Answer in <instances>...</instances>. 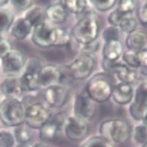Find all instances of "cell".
Wrapping results in <instances>:
<instances>
[{"instance_id":"7402d4cb","label":"cell","mask_w":147,"mask_h":147,"mask_svg":"<svg viewBox=\"0 0 147 147\" xmlns=\"http://www.w3.org/2000/svg\"><path fill=\"white\" fill-rule=\"evenodd\" d=\"M19 79L24 92H32L41 88L39 74L35 72L24 71Z\"/></svg>"},{"instance_id":"484cf974","label":"cell","mask_w":147,"mask_h":147,"mask_svg":"<svg viewBox=\"0 0 147 147\" xmlns=\"http://www.w3.org/2000/svg\"><path fill=\"white\" fill-rule=\"evenodd\" d=\"M60 3L64 7L68 13L79 16L86 11L88 2L85 0H63Z\"/></svg>"},{"instance_id":"5bb4252c","label":"cell","mask_w":147,"mask_h":147,"mask_svg":"<svg viewBox=\"0 0 147 147\" xmlns=\"http://www.w3.org/2000/svg\"><path fill=\"white\" fill-rule=\"evenodd\" d=\"M39 82L41 88H47L61 83V71L53 64L43 65L39 72Z\"/></svg>"},{"instance_id":"ffe728a7","label":"cell","mask_w":147,"mask_h":147,"mask_svg":"<svg viewBox=\"0 0 147 147\" xmlns=\"http://www.w3.org/2000/svg\"><path fill=\"white\" fill-rule=\"evenodd\" d=\"M11 34L17 40H24L32 32L33 26L25 18H19L14 20L11 26Z\"/></svg>"},{"instance_id":"9a60e30c","label":"cell","mask_w":147,"mask_h":147,"mask_svg":"<svg viewBox=\"0 0 147 147\" xmlns=\"http://www.w3.org/2000/svg\"><path fill=\"white\" fill-rule=\"evenodd\" d=\"M134 90L132 85L127 83H117L113 88L111 97L119 105H126L132 101Z\"/></svg>"},{"instance_id":"30bf717a","label":"cell","mask_w":147,"mask_h":147,"mask_svg":"<svg viewBox=\"0 0 147 147\" xmlns=\"http://www.w3.org/2000/svg\"><path fill=\"white\" fill-rule=\"evenodd\" d=\"M96 111V103L88 96L84 90L75 95L74 102V115L86 121L90 120Z\"/></svg>"},{"instance_id":"44dd1931","label":"cell","mask_w":147,"mask_h":147,"mask_svg":"<svg viewBox=\"0 0 147 147\" xmlns=\"http://www.w3.org/2000/svg\"><path fill=\"white\" fill-rule=\"evenodd\" d=\"M61 129L62 127L50 118V120L39 130V138L43 142H53L57 139L58 132Z\"/></svg>"},{"instance_id":"4fadbf2b","label":"cell","mask_w":147,"mask_h":147,"mask_svg":"<svg viewBox=\"0 0 147 147\" xmlns=\"http://www.w3.org/2000/svg\"><path fill=\"white\" fill-rule=\"evenodd\" d=\"M53 28L50 24L45 22L33 28L31 32V41L36 46L42 48L52 47Z\"/></svg>"},{"instance_id":"ab89813d","label":"cell","mask_w":147,"mask_h":147,"mask_svg":"<svg viewBox=\"0 0 147 147\" xmlns=\"http://www.w3.org/2000/svg\"><path fill=\"white\" fill-rule=\"evenodd\" d=\"M13 50V45L8 39L5 38H0V59H2L5 55Z\"/></svg>"},{"instance_id":"4dcf8cb0","label":"cell","mask_w":147,"mask_h":147,"mask_svg":"<svg viewBox=\"0 0 147 147\" xmlns=\"http://www.w3.org/2000/svg\"><path fill=\"white\" fill-rule=\"evenodd\" d=\"M16 139L13 132L7 128H0V147H14Z\"/></svg>"},{"instance_id":"74e56055","label":"cell","mask_w":147,"mask_h":147,"mask_svg":"<svg viewBox=\"0 0 147 147\" xmlns=\"http://www.w3.org/2000/svg\"><path fill=\"white\" fill-rule=\"evenodd\" d=\"M9 2L18 11H27L34 5L33 1L30 0H12Z\"/></svg>"},{"instance_id":"7c38bea8","label":"cell","mask_w":147,"mask_h":147,"mask_svg":"<svg viewBox=\"0 0 147 147\" xmlns=\"http://www.w3.org/2000/svg\"><path fill=\"white\" fill-rule=\"evenodd\" d=\"M43 98L45 103L50 107L61 108L67 102L69 92L63 85H53L45 88Z\"/></svg>"},{"instance_id":"f35d334b","label":"cell","mask_w":147,"mask_h":147,"mask_svg":"<svg viewBox=\"0 0 147 147\" xmlns=\"http://www.w3.org/2000/svg\"><path fill=\"white\" fill-rule=\"evenodd\" d=\"M125 15L119 11L117 9H114V11L111 12L108 16V22L112 26L118 27L119 24H120L121 20L125 17Z\"/></svg>"},{"instance_id":"b9f144b4","label":"cell","mask_w":147,"mask_h":147,"mask_svg":"<svg viewBox=\"0 0 147 147\" xmlns=\"http://www.w3.org/2000/svg\"><path fill=\"white\" fill-rule=\"evenodd\" d=\"M32 147H52L50 146L47 145L45 143H37V144H35L34 145L32 146Z\"/></svg>"},{"instance_id":"60d3db41","label":"cell","mask_w":147,"mask_h":147,"mask_svg":"<svg viewBox=\"0 0 147 147\" xmlns=\"http://www.w3.org/2000/svg\"><path fill=\"white\" fill-rule=\"evenodd\" d=\"M146 2H144L141 4V6L137 9V18L139 20L141 25L146 26L147 23V8H146Z\"/></svg>"},{"instance_id":"277c9868","label":"cell","mask_w":147,"mask_h":147,"mask_svg":"<svg viewBox=\"0 0 147 147\" xmlns=\"http://www.w3.org/2000/svg\"><path fill=\"white\" fill-rule=\"evenodd\" d=\"M99 24L91 13L79 19L72 28L71 34L80 45H85L96 40L99 34Z\"/></svg>"},{"instance_id":"e0dca14e","label":"cell","mask_w":147,"mask_h":147,"mask_svg":"<svg viewBox=\"0 0 147 147\" xmlns=\"http://www.w3.org/2000/svg\"><path fill=\"white\" fill-rule=\"evenodd\" d=\"M46 20L53 24H63L67 20L69 13L61 3L53 4L45 9Z\"/></svg>"},{"instance_id":"7bdbcfd3","label":"cell","mask_w":147,"mask_h":147,"mask_svg":"<svg viewBox=\"0 0 147 147\" xmlns=\"http://www.w3.org/2000/svg\"><path fill=\"white\" fill-rule=\"evenodd\" d=\"M9 1L7 0H0V8H2V7L5 6L9 3Z\"/></svg>"},{"instance_id":"e575fe53","label":"cell","mask_w":147,"mask_h":147,"mask_svg":"<svg viewBox=\"0 0 147 147\" xmlns=\"http://www.w3.org/2000/svg\"><path fill=\"white\" fill-rule=\"evenodd\" d=\"M120 32V30L118 27L109 26L104 28L103 33H102V37L105 42L114 40V39H119Z\"/></svg>"},{"instance_id":"ba28073f","label":"cell","mask_w":147,"mask_h":147,"mask_svg":"<svg viewBox=\"0 0 147 147\" xmlns=\"http://www.w3.org/2000/svg\"><path fill=\"white\" fill-rule=\"evenodd\" d=\"M95 66L96 59L93 55L81 54L67 67L73 80H82L88 78L91 75Z\"/></svg>"},{"instance_id":"ac0fdd59","label":"cell","mask_w":147,"mask_h":147,"mask_svg":"<svg viewBox=\"0 0 147 147\" xmlns=\"http://www.w3.org/2000/svg\"><path fill=\"white\" fill-rule=\"evenodd\" d=\"M124 53V47L119 39H114L106 42L103 47V59L111 62H116Z\"/></svg>"},{"instance_id":"2e32d148","label":"cell","mask_w":147,"mask_h":147,"mask_svg":"<svg viewBox=\"0 0 147 147\" xmlns=\"http://www.w3.org/2000/svg\"><path fill=\"white\" fill-rule=\"evenodd\" d=\"M0 91L6 98H18L24 92L20 79L16 76H9L0 84Z\"/></svg>"},{"instance_id":"d6986e66","label":"cell","mask_w":147,"mask_h":147,"mask_svg":"<svg viewBox=\"0 0 147 147\" xmlns=\"http://www.w3.org/2000/svg\"><path fill=\"white\" fill-rule=\"evenodd\" d=\"M125 43L130 50L138 52L140 50H146L147 36L144 31L136 29L132 33L127 34Z\"/></svg>"},{"instance_id":"bcb514c9","label":"cell","mask_w":147,"mask_h":147,"mask_svg":"<svg viewBox=\"0 0 147 147\" xmlns=\"http://www.w3.org/2000/svg\"><path fill=\"white\" fill-rule=\"evenodd\" d=\"M1 102H2V100H1V99H0V104H1Z\"/></svg>"},{"instance_id":"836d02e7","label":"cell","mask_w":147,"mask_h":147,"mask_svg":"<svg viewBox=\"0 0 147 147\" xmlns=\"http://www.w3.org/2000/svg\"><path fill=\"white\" fill-rule=\"evenodd\" d=\"M90 3L94 6L97 10L100 12H107L112 9L117 4L116 0H96V1H90Z\"/></svg>"},{"instance_id":"1f68e13d","label":"cell","mask_w":147,"mask_h":147,"mask_svg":"<svg viewBox=\"0 0 147 147\" xmlns=\"http://www.w3.org/2000/svg\"><path fill=\"white\" fill-rule=\"evenodd\" d=\"M122 59L129 68L138 69L140 68V63L138 61L136 52L133 50H127L122 54Z\"/></svg>"},{"instance_id":"6da1fadb","label":"cell","mask_w":147,"mask_h":147,"mask_svg":"<svg viewBox=\"0 0 147 147\" xmlns=\"http://www.w3.org/2000/svg\"><path fill=\"white\" fill-rule=\"evenodd\" d=\"M132 127L123 119H110L105 120L99 126L100 136L112 144H123L131 137Z\"/></svg>"},{"instance_id":"3957f363","label":"cell","mask_w":147,"mask_h":147,"mask_svg":"<svg viewBox=\"0 0 147 147\" xmlns=\"http://www.w3.org/2000/svg\"><path fill=\"white\" fill-rule=\"evenodd\" d=\"M26 107L15 98H5L0 104V120L5 126L16 127L25 123Z\"/></svg>"},{"instance_id":"ee69618b","label":"cell","mask_w":147,"mask_h":147,"mask_svg":"<svg viewBox=\"0 0 147 147\" xmlns=\"http://www.w3.org/2000/svg\"><path fill=\"white\" fill-rule=\"evenodd\" d=\"M17 147H32V146H30L28 144H19Z\"/></svg>"},{"instance_id":"d6a6232c","label":"cell","mask_w":147,"mask_h":147,"mask_svg":"<svg viewBox=\"0 0 147 147\" xmlns=\"http://www.w3.org/2000/svg\"><path fill=\"white\" fill-rule=\"evenodd\" d=\"M42 66V62L39 58L32 57V58H28V60H26L24 70V71L35 72V73L39 74Z\"/></svg>"},{"instance_id":"83f0119b","label":"cell","mask_w":147,"mask_h":147,"mask_svg":"<svg viewBox=\"0 0 147 147\" xmlns=\"http://www.w3.org/2000/svg\"><path fill=\"white\" fill-rule=\"evenodd\" d=\"M14 20V15L9 9L0 8V34L11 28Z\"/></svg>"},{"instance_id":"9c48e42d","label":"cell","mask_w":147,"mask_h":147,"mask_svg":"<svg viewBox=\"0 0 147 147\" xmlns=\"http://www.w3.org/2000/svg\"><path fill=\"white\" fill-rule=\"evenodd\" d=\"M66 136L71 141H77L85 139L89 132L88 121L77 116L66 117L63 125Z\"/></svg>"},{"instance_id":"52a82bcc","label":"cell","mask_w":147,"mask_h":147,"mask_svg":"<svg viewBox=\"0 0 147 147\" xmlns=\"http://www.w3.org/2000/svg\"><path fill=\"white\" fill-rule=\"evenodd\" d=\"M102 66L103 70L109 73L111 80L116 81L117 83L124 82L132 85L136 81V72L126 65L103 59Z\"/></svg>"},{"instance_id":"8992f818","label":"cell","mask_w":147,"mask_h":147,"mask_svg":"<svg viewBox=\"0 0 147 147\" xmlns=\"http://www.w3.org/2000/svg\"><path fill=\"white\" fill-rule=\"evenodd\" d=\"M129 111L133 119L146 122L147 85L146 82H141L134 91Z\"/></svg>"},{"instance_id":"4316f807","label":"cell","mask_w":147,"mask_h":147,"mask_svg":"<svg viewBox=\"0 0 147 147\" xmlns=\"http://www.w3.org/2000/svg\"><path fill=\"white\" fill-rule=\"evenodd\" d=\"M131 136H133L135 142L141 146L146 144L147 141V126L146 122H141L132 128Z\"/></svg>"},{"instance_id":"7a4b0ae2","label":"cell","mask_w":147,"mask_h":147,"mask_svg":"<svg viewBox=\"0 0 147 147\" xmlns=\"http://www.w3.org/2000/svg\"><path fill=\"white\" fill-rule=\"evenodd\" d=\"M112 80L107 73H98L90 77L85 87V92L95 103H104L111 98Z\"/></svg>"},{"instance_id":"f6af8a7d","label":"cell","mask_w":147,"mask_h":147,"mask_svg":"<svg viewBox=\"0 0 147 147\" xmlns=\"http://www.w3.org/2000/svg\"><path fill=\"white\" fill-rule=\"evenodd\" d=\"M141 147H147V144H144V145L141 146Z\"/></svg>"},{"instance_id":"f1b7e54d","label":"cell","mask_w":147,"mask_h":147,"mask_svg":"<svg viewBox=\"0 0 147 147\" xmlns=\"http://www.w3.org/2000/svg\"><path fill=\"white\" fill-rule=\"evenodd\" d=\"M80 147H115V146L101 136H95L85 140Z\"/></svg>"},{"instance_id":"8fae6325","label":"cell","mask_w":147,"mask_h":147,"mask_svg":"<svg viewBox=\"0 0 147 147\" xmlns=\"http://www.w3.org/2000/svg\"><path fill=\"white\" fill-rule=\"evenodd\" d=\"M26 59L22 52L13 49L1 59L2 69L9 76H15L24 70Z\"/></svg>"},{"instance_id":"603a6c76","label":"cell","mask_w":147,"mask_h":147,"mask_svg":"<svg viewBox=\"0 0 147 147\" xmlns=\"http://www.w3.org/2000/svg\"><path fill=\"white\" fill-rule=\"evenodd\" d=\"M71 36L63 28L53 27L52 33V47H65L70 44Z\"/></svg>"},{"instance_id":"5b68a950","label":"cell","mask_w":147,"mask_h":147,"mask_svg":"<svg viewBox=\"0 0 147 147\" xmlns=\"http://www.w3.org/2000/svg\"><path fill=\"white\" fill-rule=\"evenodd\" d=\"M52 117V112L41 103H34L26 107L25 123L32 130H39Z\"/></svg>"},{"instance_id":"d590c367","label":"cell","mask_w":147,"mask_h":147,"mask_svg":"<svg viewBox=\"0 0 147 147\" xmlns=\"http://www.w3.org/2000/svg\"><path fill=\"white\" fill-rule=\"evenodd\" d=\"M117 4V9L125 16H130L136 9V2L133 0H121Z\"/></svg>"},{"instance_id":"f546056e","label":"cell","mask_w":147,"mask_h":147,"mask_svg":"<svg viewBox=\"0 0 147 147\" xmlns=\"http://www.w3.org/2000/svg\"><path fill=\"white\" fill-rule=\"evenodd\" d=\"M137 26L138 22L136 19L132 16H127L121 20L118 28H119L120 31L129 34L137 29Z\"/></svg>"},{"instance_id":"7dc6e473","label":"cell","mask_w":147,"mask_h":147,"mask_svg":"<svg viewBox=\"0 0 147 147\" xmlns=\"http://www.w3.org/2000/svg\"><path fill=\"white\" fill-rule=\"evenodd\" d=\"M2 37V36H1V34H0V38Z\"/></svg>"},{"instance_id":"cb8c5ba5","label":"cell","mask_w":147,"mask_h":147,"mask_svg":"<svg viewBox=\"0 0 147 147\" xmlns=\"http://www.w3.org/2000/svg\"><path fill=\"white\" fill-rule=\"evenodd\" d=\"M24 18L31 24L33 28L39 24L46 22L45 9L39 6L31 7L26 11Z\"/></svg>"},{"instance_id":"d4e9b609","label":"cell","mask_w":147,"mask_h":147,"mask_svg":"<svg viewBox=\"0 0 147 147\" xmlns=\"http://www.w3.org/2000/svg\"><path fill=\"white\" fill-rule=\"evenodd\" d=\"M13 134L16 142L19 144H28L33 138L32 129L30 128L26 123L21 124L15 127Z\"/></svg>"},{"instance_id":"8d00e7d4","label":"cell","mask_w":147,"mask_h":147,"mask_svg":"<svg viewBox=\"0 0 147 147\" xmlns=\"http://www.w3.org/2000/svg\"><path fill=\"white\" fill-rule=\"evenodd\" d=\"M80 52L82 54H86V55H93L95 53L98 51L100 47V42L97 39L90 43H88L85 45H80Z\"/></svg>"}]
</instances>
